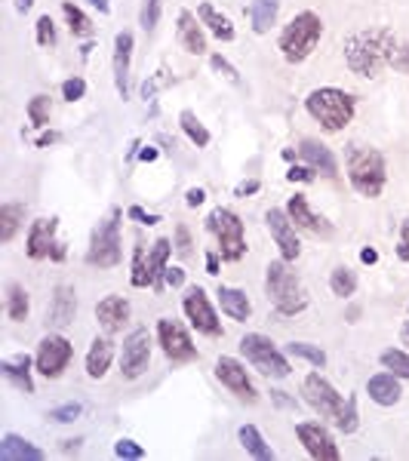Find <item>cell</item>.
Masks as SVG:
<instances>
[{
	"mask_svg": "<svg viewBox=\"0 0 409 461\" xmlns=\"http://www.w3.org/2000/svg\"><path fill=\"white\" fill-rule=\"evenodd\" d=\"M301 393H305V403L311 406V409L317 412L320 418H330V422L339 418L341 406H345L341 393L335 391V387L326 382L320 372H311V376L305 378V385H301Z\"/></svg>",
	"mask_w": 409,
	"mask_h": 461,
	"instance_id": "9c48e42d",
	"label": "cell"
},
{
	"mask_svg": "<svg viewBox=\"0 0 409 461\" xmlns=\"http://www.w3.org/2000/svg\"><path fill=\"white\" fill-rule=\"evenodd\" d=\"M142 160H148V163H151V160H157V151H154V148H145V151H142Z\"/></svg>",
	"mask_w": 409,
	"mask_h": 461,
	"instance_id": "be15d7a7",
	"label": "cell"
},
{
	"mask_svg": "<svg viewBox=\"0 0 409 461\" xmlns=\"http://www.w3.org/2000/svg\"><path fill=\"white\" fill-rule=\"evenodd\" d=\"M400 258H409V219L400 225V246H397Z\"/></svg>",
	"mask_w": 409,
	"mask_h": 461,
	"instance_id": "11a10c76",
	"label": "cell"
},
{
	"mask_svg": "<svg viewBox=\"0 0 409 461\" xmlns=\"http://www.w3.org/2000/svg\"><path fill=\"white\" fill-rule=\"evenodd\" d=\"M286 216H290V222L296 225V228H301V231L317 234V237H333V225L326 222L324 216L311 212L305 194H296V197H290V203H286Z\"/></svg>",
	"mask_w": 409,
	"mask_h": 461,
	"instance_id": "e0dca14e",
	"label": "cell"
},
{
	"mask_svg": "<svg viewBox=\"0 0 409 461\" xmlns=\"http://www.w3.org/2000/svg\"><path fill=\"white\" fill-rule=\"evenodd\" d=\"M52 142H59V132H46V136H40L37 148H46V145H52Z\"/></svg>",
	"mask_w": 409,
	"mask_h": 461,
	"instance_id": "94428289",
	"label": "cell"
},
{
	"mask_svg": "<svg viewBox=\"0 0 409 461\" xmlns=\"http://www.w3.org/2000/svg\"><path fill=\"white\" fill-rule=\"evenodd\" d=\"M204 200H206L204 188H191V191H188V206H200Z\"/></svg>",
	"mask_w": 409,
	"mask_h": 461,
	"instance_id": "6f0895ef",
	"label": "cell"
},
{
	"mask_svg": "<svg viewBox=\"0 0 409 461\" xmlns=\"http://www.w3.org/2000/svg\"><path fill=\"white\" fill-rule=\"evenodd\" d=\"M130 219H136L139 225H157L160 219L154 216V212H145L142 206H130Z\"/></svg>",
	"mask_w": 409,
	"mask_h": 461,
	"instance_id": "f5cc1de1",
	"label": "cell"
},
{
	"mask_svg": "<svg viewBox=\"0 0 409 461\" xmlns=\"http://www.w3.org/2000/svg\"><path fill=\"white\" fill-rule=\"evenodd\" d=\"M179 123H182L185 136L191 139V142L197 145V148H206V145H210V130H206V126L200 123L194 111H182V115H179Z\"/></svg>",
	"mask_w": 409,
	"mask_h": 461,
	"instance_id": "d590c367",
	"label": "cell"
},
{
	"mask_svg": "<svg viewBox=\"0 0 409 461\" xmlns=\"http://www.w3.org/2000/svg\"><path fill=\"white\" fill-rule=\"evenodd\" d=\"M357 425H360V416H357V397H348L345 400V406H341V412H339V418H335V427H339L341 433H354L357 431Z\"/></svg>",
	"mask_w": 409,
	"mask_h": 461,
	"instance_id": "ab89813d",
	"label": "cell"
},
{
	"mask_svg": "<svg viewBox=\"0 0 409 461\" xmlns=\"http://www.w3.org/2000/svg\"><path fill=\"white\" fill-rule=\"evenodd\" d=\"M114 456H117V458H142L145 449L136 443V440H117V446H114Z\"/></svg>",
	"mask_w": 409,
	"mask_h": 461,
	"instance_id": "7dc6e473",
	"label": "cell"
},
{
	"mask_svg": "<svg viewBox=\"0 0 409 461\" xmlns=\"http://www.w3.org/2000/svg\"><path fill=\"white\" fill-rule=\"evenodd\" d=\"M299 154L314 172H320V176H326V179L339 176V160H335V154L326 148V145L314 142V139H305V142L299 145Z\"/></svg>",
	"mask_w": 409,
	"mask_h": 461,
	"instance_id": "7402d4cb",
	"label": "cell"
},
{
	"mask_svg": "<svg viewBox=\"0 0 409 461\" xmlns=\"http://www.w3.org/2000/svg\"><path fill=\"white\" fill-rule=\"evenodd\" d=\"M50 115H52L50 96H44V92H40V96H35L28 102V120L35 126H40V130H44V126H50Z\"/></svg>",
	"mask_w": 409,
	"mask_h": 461,
	"instance_id": "60d3db41",
	"label": "cell"
},
{
	"mask_svg": "<svg viewBox=\"0 0 409 461\" xmlns=\"http://www.w3.org/2000/svg\"><path fill=\"white\" fill-rule=\"evenodd\" d=\"M31 4H35V0H19V12H25V10H31Z\"/></svg>",
	"mask_w": 409,
	"mask_h": 461,
	"instance_id": "e7e4bbea",
	"label": "cell"
},
{
	"mask_svg": "<svg viewBox=\"0 0 409 461\" xmlns=\"http://www.w3.org/2000/svg\"><path fill=\"white\" fill-rule=\"evenodd\" d=\"M28 311H31L28 292H25L19 283H10V286H6V317L16 320V323H19V320L28 317Z\"/></svg>",
	"mask_w": 409,
	"mask_h": 461,
	"instance_id": "836d02e7",
	"label": "cell"
},
{
	"mask_svg": "<svg viewBox=\"0 0 409 461\" xmlns=\"http://www.w3.org/2000/svg\"><path fill=\"white\" fill-rule=\"evenodd\" d=\"M206 228L216 234L222 262H240L246 256V228L234 210H225V206L213 210L210 219H206Z\"/></svg>",
	"mask_w": 409,
	"mask_h": 461,
	"instance_id": "8992f818",
	"label": "cell"
},
{
	"mask_svg": "<svg viewBox=\"0 0 409 461\" xmlns=\"http://www.w3.org/2000/svg\"><path fill=\"white\" fill-rule=\"evenodd\" d=\"M176 252L179 256H191V231L185 228V225H179L176 228Z\"/></svg>",
	"mask_w": 409,
	"mask_h": 461,
	"instance_id": "f907efd6",
	"label": "cell"
},
{
	"mask_svg": "<svg viewBox=\"0 0 409 461\" xmlns=\"http://www.w3.org/2000/svg\"><path fill=\"white\" fill-rule=\"evenodd\" d=\"M0 372H4L19 391L35 393V378H31V357L28 354H16V357L0 360Z\"/></svg>",
	"mask_w": 409,
	"mask_h": 461,
	"instance_id": "cb8c5ba5",
	"label": "cell"
},
{
	"mask_svg": "<svg viewBox=\"0 0 409 461\" xmlns=\"http://www.w3.org/2000/svg\"><path fill=\"white\" fill-rule=\"evenodd\" d=\"M157 338H160V347H164L166 360H172V363H188V360L197 357V347H194L191 336H188L185 326L176 323V320H170V317L160 320Z\"/></svg>",
	"mask_w": 409,
	"mask_h": 461,
	"instance_id": "7c38bea8",
	"label": "cell"
},
{
	"mask_svg": "<svg viewBox=\"0 0 409 461\" xmlns=\"http://www.w3.org/2000/svg\"><path fill=\"white\" fill-rule=\"evenodd\" d=\"M265 222H268V231H271L274 243L280 246V256H284L286 262H296L299 252H301V243L296 237V225L290 222L286 210H268L265 212Z\"/></svg>",
	"mask_w": 409,
	"mask_h": 461,
	"instance_id": "2e32d148",
	"label": "cell"
},
{
	"mask_svg": "<svg viewBox=\"0 0 409 461\" xmlns=\"http://www.w3.org/2000/svg\"><path fill=\"white\" fill-rule=\"evenodd\" d=\"M132 286L136 290H145V286H151V271H148V262H145V246L136 243V250H132Z\"/></svg>",
	"mask_w": 409,
	"mask_h": 461,
	"instance_id": "f35d334b",
	"label": "cell"
},
{
	"mask_svg": "<svg viewBox=\"0 0 409 461\" xmlns=\"http://www.w3.org/2000/svg\"><path fill=\"white\" fill-rule=\"evenodd\" d=\"M320 35H324V22H320L317 12L311 10L299 12V16H293L290 25L280 31V52H284V59L293 65L305 62L314 52V46L320 44Z\"/></svg>",
	"mask_w": 409,
	"mask_h": 461,
	"instance_id": "5b68a950",
	"label": "cell"
},
{
	"mask_svg": "<svg viewBox=\"0 0 409 461\" xmlns=\"http://www.w3.org/2000/svg\"><path fill=\"white\" fill-rule=\"evenodd\" d=\"M360 262H364V265H375V262H379V252H375V250H364V252H360Z\"/></svg>",
	"mask_w": 409,
	"mask_h": 461,
	"instance_id": "91938a15",
	"label": "cell"
},
{
	"mask_svg": "<svg viewBox=\"0 0 409 461\" xmlns=\"http://www.w3.org/2000/svg\"><path fill=\"white\" fill-rule=\"evenodd\" d=\"M56 228H59V219H37V222H31L28 240H25V252H28L35 262L52 256V250H56Z\"/></svg>",
	"mask_w": 409,
	"mask_h": 461,
	"instance_id": "d6986e66",
	"label": "cell"
},
{
	"mask_svg": "<svg viewBox=\"0 0 409 461\" xmlns=\"http://www.w3.org/2000/svg\"><path fill=\"white\" fill-rule=\"evenodd\" d=\"M216 296H219V305H222V311H225L231 320H237V323L250 320L253 305H250V298H246L244 290H234V286H219Z\"/></svg>",
	"mask_w": 409,
	"mask_h": 461,
	"instance_id": "83f0119b",
	"label": "cell"
},
{
	"mask_svg": "<svg viewBox=\"0 0 409 461\" xmlns=\"http://www.w3.org/2000/svg\"><path fill=\"white\" fill-rule=\"evenodd\" d=\"M277 12H280V0H253L250 6L253 31H256V35H268L271 25L277 22Z\"/></svg>",
	"mask_w": 409,
	"mask_h": 461,
	"instance_id": "f546056e",
	"label": "cell"
},
{
	"mask_svg": "<svg viewBox=\"0 0 409 461\" xmlns=\"http://www.w3.org/2000/svg\"><path fill=\"white\" fill-rule=\"evenodd\" d=\"M216 378L234 393V397L246 400V403H256V400H259L256 387H253L250 376H246V370H244V363H240V360L219 357L216 360Z\"/></svg>",
	"mask_w": 409,
	"mask_h": 461,
	"instance_id": "9a60e30c",
	"label": "cell"
},
{
	"mask_svg": "<svg viewBox=\"0 0 409 461\" xmlns=\"http://www.w3.org/2000/svg\"><path fill=\"white\" fill-rule=\"evenodd\" d=\"M179 44H182V50L191 52V56H204V52H206L204 28H200L197 19H194L188 10L179 12Z\"/></svg>",
	"mask_w": 409,
	"mask_h": 461,
	"instance_id": "d4e9b609",
	"label": "cell"
},
{
	"mask_svg": "<svg viewBox=\"0 0 409 461\" xmlns=\"http://www.w3.org/2000/svg\"><path fill=\"white\" fill-rule=\"evenodd\" d=\"M182 307H185L188 320H191V326L200 332V336H210V338L222 336V320L216 317V311H213L210 298H206V292L200 290V286H191V290L185 292Z\"/></svg>",
	"mask_w": 409,
	"mask_h": 461,
	"instance_id": "8fae6325",
	"label": "cell"
},
{
	"mask_svg": "<svg viewBox=\"0 0 409 461\" xmlns=\"http://www.w3.org/2000/svg\"><path fill=\"white\" fill-rule=\"evenodd\" d=\"M237 437H240V446H244V449L250 452V456L256 461H271L274 458V449L265 443V437L259 433L256 425H244L237 431Z\"/></svg>",
	"mask_w": 409,
	"mask_h": 461,
	"instance_id": "4dcf8cb0",
	"label": "cell"
},
{
	"mask_svg": "<svg viewBox=\"0 0 409 461\" xmlns=\"http://www.w3.org/2000/svg\"><path fill=\"white\" fill-rule=\"evenodd\" d=\"M75 317H77L75 286H68V283L56 286L52 302H50V311H46V326H50V330H65V326L75 323Z\"/></svg>",
	"mask_w": 409,
	"mask_h": 461,
	"instance_id": "ac0fdd59",
	"label": "cell"
},
{
	"mask_svg": "<svg viewBox=\"0 0 409 461\" xmlns=\"http://www.w3.org/2000/svg\"><path fill=\"white\" fill-rule=\"evenodd\" d=\"M170 240L166 237H157L148 252V271H151V290L154 292H164V283H166V262H170Z\"/></svg>",
	"mask_w": 409,
	"mask_h": 461,
	"instance_id": "484cf974",
	"label": "cell"
},
{
	"mask_svg": "<svg viewBox=\"0 0 409 461\" xmlns=\"http://www.w3.org/2000/svg\"><path fill=\"white\" fill-rule=\"evenodd\" d=\"M130 62H132V35L120 31L114 37V86H117L120 99H130Z\"/></svg>",
	"mask_w": 409,
	"mask_h": 461,
	"instance_id": "ffe728a7",
	"label": "cell"
},
{
	"mask_svg": "<svg viewBox=\"0 0 409 461\" xmlns=\"http://www.w3.org/2000/svg\"><path fill=\"white\" fill-rule=\"evenodd\" d=\"M120 216L124 212L114 206L92 231L90 250H86V262L92 268H114V265H120Z\"/></svg>",
	"mask_w": 409,
	"mask_h": 461,
	"instance_id": "ba28073f",
	"label": "cell"
},
{
	"mask_svg": "<svg viewBox=\"0 0 409 461\" xmlns=\"http://www.w3.org/2000/svg\"><path fill=\"white\" fill-rule=\"evenodd\" d=\"M92 6H99V12H111V4L108 0H90Z\"/></svg>",
	"mask_w": 409,
	"mask_h": 461,
	"instance_id": "6125c7cd",
	"label": "cell"
},
{
	"mask_svg": "<svg viewBox=\"0 0 409 461\" xmlns=\"http://www.w3.org/2000/svg\"><path fill=\"white\" fill-rule=\"evenodd\" d=\"M160 22V0H142V28L154 31Z\"/></svg>",
	"mask_w": 409,
	"mask_h": 461,
	"instance_id": "ee69618b",
	"label": "cell"
},
{
	"mask_svg": "<svg viewBox=\"0 0 409 461\" xmlns=\"http://www.w3.org/2000/svg\"><path fill=\"white\" fill-rule=\"evenodd\" d=\"M80 412H84V406L80 403H65V406H56V409H50V418L52 422H75V418H80Z\"/></svg>",
	"mask_w": 409,
	"mask_h": 461,
	"instance_id": "f6af8a7d",
	"label": "cell"
},
{
	"mask_svg": "<svg viewBox=\"0 0 409 461\" xmlns=\"http://www.w3.org/2000/svg\"><path fill=\"white\" fill-rule=\"evenodd\" d=\"M259 188H261L259 179H250V182H240L237 191H234V194H237V197H250V194H256Z\"/></svg>",
	"mask_w": 409,
	"mask_h": 461,
	"instance_id": "9f6ffc18",
	"label": "cell"
},
{
	"mask_svg": "<svg viewBox=\"0 0 409 461\" xmlns=\"http://www.w3.org/2000/svg\"><path fill=\"white\" fill-rule=\"evenodd\" d=\"M400 338H404V345H409V320L404 323V330H400Z\"/></svg>",
	"mask_w": 409,
	"mask_h": 461,
	"instance_id": "03108f58",
	"label": "cell"
},
{
	"mask_svg": "<svg viewBox=\"0 0 409 461\" xmlns=\"http://www.w3.org/2000/svg\"><path fill=\"white\" fill-rule=\"evenodd\" d=\"M388 65H394V71L409 75V40L406 44H388Z\"/></svg>",
	"mask_w": 409,
	"mask_h": 461,
	"instance_id": "7bdbcfd3",
	"label": "cell"
},
{
	"mask_svg": "<svg viewBox=\"0 0 409 461\" xmlns=\"http://www.w3.org/2000/svg\"><path fill=\"white\" fill-rule=\"evenodd\" d=\"M37 44L40 46H52V44H56V25H52L50 16H40L37 19Z\"/></svg>",
	"mask_w": 409,
	"mask_h": 461,
	"instance_id": "bcb514c9",
	"label": "cell"
},
{
	"mask_svg": "<svg viewBox=\"0 0 409 461\" xmlns=\"http://www.w3.org/2000/svg\"><path fill=\"white\" fill-rule=\"evenodd\" d=\"M62 12H65V19H68V28H71V35L75 37H90L92 35V22L84 16V12H80V6H75L71 0H65Z\"/></svg>",
	"mask_w": 409,
	"mask_h": 461,
	"instance_id": "8d00e7d4",
	"label": "cell"
},
{
	"mask_svg": "<svg viewBox=\"0 0 409 461\" xmlns=\"http://www.w3.org/2000/svg\"><path fill=\"white\" fill-rule=\"evenodd\" d=\"M305 108L326 132H339L354 120L357 99L345 90H335V86H320L305 99Z\"/></svg>",
	"mask_w": 409,
	"mask_h": 461,
	"instance_id": "7a4b0ae2",
	"label": "cell"
},
{
	"mask_svg": "<svg viewBox=\"0 0 409 461\" xmlns=\"http://www.w3.org/2000/svg\"><path fill=\"white\" fill-rule=\"evenodd\" d=\"M240 351H244V357L253 363V370H259L261 376L268 378H286L293 372L286 354L268 336H261V332H246V336L240 338Z\"/></svg>",
	"mask_w": 409,
	"mask_h": 461,
	"instance_id": "52a82bcc",
	"label": "cell"
},
{
	"mask_svg": "<svg viewBox=\"0 0 409 461\" xmlns=\"http://www.w3.org/2000/svg\"><path fill=\"white\" fill-rule=\"evenodd\" d=\"M286 354H293V357L308 360V363H311V366H326V354L320 351V347L308 345V342H290V345H286Z\"/></svg>",
	"mask_w": 409,
	"mask_h": 461,
	"instance_id": "b9f144b4",
	"label": "cell"
},
{
	"mask_svg": "<svg viewBox=\"0 0 409 461\" xmlns=\"http://www.w3.org/2000/svg\"><path fill=\"white\" fill-rule=\"evenodd\" d=\"M84 92H86L84 77H71V80H65V83H62V96L68 99V102H77V99H84Z\"/></svg>",
	"mask_w": 409,
	"mask_h": 461,
	"instance_id": "681fc988",
	"label": "cell"
},
{
	"mask_svg": "<svg viewBox=\"0 0 409 461\" xmlns=\"http://www.w3.org/2000/svg\"><path fill=\"white\" fill-rule=\"evenodd\" d=\"M111 357H114V345L108 338H96V342L90 345V354H86V376L102 378L111 366Z\"/></svg>",
	"mask_w": 409,
	"mask_h": 461,
	"instance_id": "f1b7e54d",
	"label": "cell"
},
{
	"mask_svg": "<svg viewBox=\"0 0 409 461\" xmlns=\"http://www.w3.org/2000/svg\"><path fill=\"white\" fill-rule=\"evenodd\" d=\"M210 65H213V68H216L219 75H222L225 80H231V83H240V75H237V68H234V65L228 62V59H222V56H219V52H216V56H210Z\"/></svg>",
	"mask_w": 409,
	"mask_h": 461,
	"instance_id": "c3c4849f",
	"label": "cell"
},
{
	"mask_svg": "<svg viewBox=\"0 0 409 461\" xmlns=\"http://www.w3.org/2000/svg\"><path fill=\"white\" fill-rule=\"evenodd\" d=\"M151 360V336L148 330H132L130 336L124 338V354H120V372L124 378H139L145 370H148Z\"/></svg>",
	"mask_w": 409,
	"mask_h": 461,
	"instance_id": "4fadbf2b",
	"label": "cell"
},
{
	"mask_svg": "<svg viewBox=\"0 0 409 461\" xmlns=\"http://www.w3.org/2000/svg\"><path fill=\"white\" fill-rule=\"evenodd\" d=\"M366 393H370V400L379 406H397L400 397H404L394 372H379V376H373L370 382H366Z\"/></svg>",
	"mask_w": 409,
	"mask_h": 461,
	"instance_id": "603a6c76",
	"label": "cell"
},
{
	"mask_svg": "<svg viewBox=\"0 0 409 461\" xmlns=\"http://www.w3.org/2000/svg\"><path fill=\"white\" fill-rule=\"evenodd\" d=\"M96 320L108 336H117L124 323L130 320V302L124 296H108L96 305Z\"/></svg>",
	"mask_w": 409,
	"mask_h": 461,
	"instance_id": "44dd1931",
	"label": "cell"
},
{
	"mask_svg": "<svg viewBox=\"0 0 409 461\" xmlns=\"http://www.w3.org/2000/svg\"><path fill=\"white\" fill-rule=\"evenodd\" d=\"M182 283H185V271L182 268H176V265H172V268H166V286L179 290Z\"/></svg>",
	"mask_w": 409,
	"mask_h": 461,
	"instance_id": "db71d44e",
	"label": "cell"
},
{
	"mask_svg": "<svg viewBox=\"0 0 409 461\" xmlns=\"http://www.w3.org/2000/svg\"><path fill=\"white\" fill-rule=\"evenodd\" d=\"M348 179H351L354 191H357L360 197H370V200L379 197L388 182L381 151L366 148V145H351V148H348Z\"/></svg>",
	"mask_w": 409,
	"mask_h": 461,
	"instance_id": "3957f363",
	"label": "cell"
},
{
	"mask_svg": "<svg viewBox=\"0 0 409 461\" xmlns=\"http://www.w3.org/2000/svg\"><path fill=\"white\" fill-rule=\"evenodd\" d=\"M265 292L268 302L274 305V311L280 317H296L308 307V292L296 277V271H290L286 258H277L265 268Z\"/></svg>",
	"mask_w": 409,
	"mask_h": 461,
	"instance_id": "6da1fadb",
	"label": "cell"
},
{
	"mask_svg": "<svg viewBox=\"0 0 409 461\" xmlns=\"http://www.w3.org/2000/svg\"><path fill=\"white\" fill-rule=\"evenodd\" d=\"M286 179H290V182H314V170L311 166H293V170L286 172Z\"/></svg>",
	"mask_w": 409,
	"mask_h": 461,
	"instance_id": "816d5d0a",
	"label": "cell"
},
{
	"mask_svg": "<svg viewBox=\"0 0 409 461\" xmlns=\"http://www.w3.org/2000/svg\"><path fill=\"white\" fill-rule=\"evenodd\" d=\"M0 461H44V449H37L35 443L16 437V433H6L0 440Z\"/></svg>",
	"mask_w": 409,
	"mask_h": 461,
	"instance_id": "4316f807",
	"label": "cell"
},
{
	"mask_svg": "<svg viewBox=\"0 0 409 461\" xmlns=\"http://www.w3.org/2000/svg\"><path fill=\"white\" fill-rule=\"evenodd\" d=\"M381 366H385L388 372H394L397 378H409V354L406 351H397V347L381 351Z\"/></svg>",
	"mask_w": 409,
	"mask_h": 461,
	"instance_id": "74e56055",
	"label": "cell"
},
{
	"mask_svg": "<svg viewBox=\"0 0 409 461\" xmlns=\"http://www.w3.org/2000/svg\"><path fill=\"white\" fill-rule=\"evenodd\" d=\"M71 357H75V347L65 336H46L44 342L37 345V357H35V366L44 378H59L65 370H68Z\"/></svg>",
	"mask_w": 409,
	"mask_h": 461,
	"instance_id": "30bf717a",
	"label": "cell"
},
{
	"mask_svg": "<svg viewBox=\"0 0 409 461\" xmlns=\"http://www.w3.org/2000/svg\"><path fill=\"white\" fill-rule=\"evenodd\" d=\"M296 433H299L301 446H305V452L311 458H317V461H339V456H341L339 446H335L333 433L326 431V427L320 422H299Z\"/></svg>",
	"mask_w": 409,
	"mask_h": 461,
	"instance_id": "5bb4252c",
	"label": "cell"
},
{
	"mask_svg": "<svg viewBox=\"0 0 409 461\" xmlns=\"http://www.w3.org/2000/svg\"><path fill=\"white\" fill-rule=\"evenodd\" d=\"M22 219H25V206L22 203H4L0 206V243H10V240L16 237Z\"/></svg>",
	"mask_w": 409,
	"mask_h": 461,
	"instance_id": "d6a6232c",
	"label": "cell"
},
{
	"mask_svg": "<svg viewBox=\"0 0 409 461\" xmlns=\"http://www.w3.org/2000/svg\"><path fill=\"white\" fill-rule=\"evenodd\" d=\"M388 31H360V35H351L345 44V59L348 68L360 77H375L388 62Z\"/></svg>",
	"mask_w": 409,
	"mask_h": 461,
	"instance_id": "277c9868",
	"label": "cell"
},
{
	"mask_svg": "<svg viewBox=\"0 0 409 461\" xmlns=\"http://www.w3.org/2000/svg\"><path fill=\"white\" fill-rule=\"evenodd\" d=\"M330 290H333V296H339V298L354 296V292H357V274L351 268H345V265H339V268L330 274Z\"/></svg>",
	"mask_w": 409,
	"mask_h": 461,
	"instance_id": "e575fe53",
	"label": "cell"
},
{
	"mask_svg": "<svg viewBox=\"0 0 409 461\" xmlns=\"http://www.w3.org/2000/svg\"><path fill=\"white\" fill-rule=\"evenodd\" d=\"M197 16H200V22H204L206 28H210L219 40H234V25H231V19L222 16V12H216L210 4H200Z\"/></svg>",
	"mask_w": 409,
	"mask_h": 461,
	"instance_id": "1f68e13d",
	"label": "cell"
},
{
	"mask_svg": "<svg viewBox=\"0 0 409 461\" xmlns=\"http://www.w3.org/2000/svg\"><path fill=\"white\" fill-rule=\"evenodd\" d=\"M206 274H219V252L206 256Z\"/></svg>",
	"mask_w": 409,
	"mask_h": 461,
	"instance_id": "680465c9",
	"label": "cell"
}]
</instances>
